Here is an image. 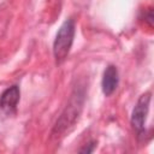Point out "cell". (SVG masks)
I'll use <instances>...</instances> for the list:
<instances>
[{"label":"cell","mask_w":154,"mask_h":154,"mask_svg":"<svg viewBox=\"0 0 154 154\" xmlns=\"http://www.w3.org/2000/svg\"><path fill=\"white\" fill-rule=\"evenodd\" d=\"M73 37H75V23L72 19H67L59 28L53 43V53L57 63H61L69 55L73 42Z\"/></svg>","instance_id":"obj_1"},{"label":"cell","mask_w":154,"mask_h":154,"mask_svg":"<svg viewBox=\"0 0 154 154\" xmlns=\"http://www.w3.org/2000/svg\"><path fill=\"white\" fill-rule=\"evenodd\" d=\"M83 99H84V91L82 89H76L71 95L70 102L66 106L65 111L61 113V117L58 119L53 130V135L64 132L69 126H71L76 122L83 105Z\"/></svg>","instance_id":"obj_2"},{"label":"cell","mask_w":154,"mask_h":154,"mask_svg":"<svg viewBox=\"0 0 154 154\" xmlns=\"http://www.w3.org/2000/svg\"><path fill=\"white\" fill-rule=\"evenodd\" d=\"M149 102H150V94L146 93L138 99L132 111L131 125L134 126V129L136 130L138 135L144 134V123H146V118H147L148 109H149Z\"/></svg>","instance_id":"obj_3"},{"label":"cell","mask_w":154,"mask_h":154,"mask_svg":"<svg viewBox=\"0 0 154 154\" xmlns=\"http://www.w3.org/2000/svg\"><path fill=\"white\" fill-rule=\"evenodd\" d=\"M19 96H20V91L17 85H12L6 90H4L2 94L0 95V109H2L7 114L14 112L19 101Z\"/></svg>","instance_id":"obj_4"},{"label":"cell","mask_w":154,"mask_h":154,"mask_svg":"<svg viewBox=\"0 0 154 154\" xmlns=\"http://www.w3.org/2000/svg\"><path fill=\"white\" fill-rule=\"evenodd\" d=\"M118 82H119V77H118L117 67L113 65L107 66L103 72L102 81H101V87H102L103 94L106 96H109L111 94H113V91L118 87Z\"/></svg>","instance_id":"obj_5"},{"label":"cell","mask_w":154,"mask_h":154,"mask_svg":"<svg viewBox=\"0 0 154 154\" xmlns=\"http://www.w3.org/2000/svg\"><path fill=\"white\" fill-rule=\"evenodd\" d=\"M94 148H95V142H90V143L85 144L84 148H82L79 152L81 153H91L94 150Z\"/></svg>","instance_id":"obj_6"}]
</instances>
